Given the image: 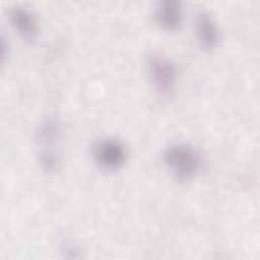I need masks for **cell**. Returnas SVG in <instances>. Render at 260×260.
Listing matches in <instances>:
<instances>
[{"mask_svg":"<svg viewBox=\"0 0 260 260\" xmlns=\"http://www.w3.org/2000/svg\"><path fill=\"white\" fill-rule=\"evenodd\" d=\"M92 154L98 166L106 171L118 170L127 158L125 146L114 138H106L96 142L93 146Z\"/></svg>","mask_w":260,"mask_h":260,"instance_id":"obj_3","label":"cell"},{"mask_svg":"<svg viewBox=\"0 0 260 260\" xmlns=\"http://www.w3.org/2000/svg\"><path fill=\"white\" fill-rule=\"evenodd\" d=\"M196 31L199 43L206 49L215 48L220 41L219 29L207 12L201 11L197 14Z\"/></svg>","mask_w":260,"mask_h":260,"instance_id":"obj_6","label":"cell"},{"mask_svg":"<svg viewBox=\"0 0 260 260\" xmlns=\"http://www.w3.org/2000/svg\"><path fill=\"white\" fill-rule=\"evenodd\" d=\"M13 27L26 42H35L39 35V26L35 15L25 7L15 6L10 11Z\"/></svg>","mask_w":260,"mask_h":260,"instance_id":"obj_4","label":"cell"},{"mask_svg":"<svg viewBox=\"0 0 260 260\" xmlns=\"http://www.w3.org/2000/svg\"><path fill=\"white\" fill-rule=\"evenodd\" d=\"M165 161L175 178L181 182L194 178L201 166L197 151L184 143L170 145L165 151Z\"/></svg>","mask_w":260,"mask_h":260,"instance_id":"obj_1","label":"cell"},{"mask_svg":"<svg viewBox=\"0 0 260 260\" xmlns=\"http://www.w3.org/2000/svg\"><path fill=\"white\" fill-rule=\"evenodd\" d=\"M157 24L167 31H176L182 24L181 4L175 0L161 1L155 10Z\"/></svg>","mask_w":260,"mask_h":260,"instance_id":"obj_5","label":"cell"},{"mask_svg":"<svg viewBox=\"0 0 260 260\" xmlns=\"http://www.w3.org/2000/svg\"><path fill=\"white\" fill-rule=\"evenodd\" d=\"M147 72L154 88L162 95H170L175 90L178 78L176 66L159 53H151L146 60Z\"/></svg>","mask_w":260,"mask_h":260,"instance_id":"obj_2","label":"cell"}]
</instances>
